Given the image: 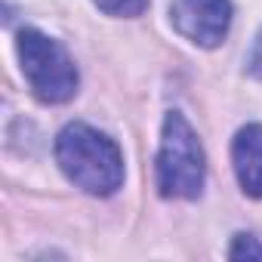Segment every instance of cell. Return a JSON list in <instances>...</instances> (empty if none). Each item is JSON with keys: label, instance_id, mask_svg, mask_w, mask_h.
Listing matches in <instances>:
<instances>
[{"label": "cell", "instance_id": "obj_3", "mask_svg": "<svg viewBox=\"0 0 262 262\" xmlns=\"http://www.w3.org/2000/svg\"><path fill=\"white\" fill-rule=\"evenodd\" d=\"M16 50H19L22 74H25L31 93L43 105H62L77 96V83H80L77 65L59 40H53L34 28H22Z\"/></svg>", "mask_w": 262, "mask_h": 262}, {"label": "cell", "instance_id": "obj_6", "mask_svg": "<svg viewBox=\"0 0 262 262\" xmlns=\"http://www.w3.org/2000/svg\"><path fill=\"white\" fill-rule=\"evenodd\" d=\"M96 7L114 19H136L148 10V0H96Z\"/></svg>", "mask_w": 262, "mask_h": 262}, {"label": "cell", "instance_id": "obj_7", "mask_svg": "<svg viewBox=\"0 0 262 262\" xmlns=\"http://www.w3.org/2000/svg\"><path fill=\"white\" fill-rule=\"evenodd\" d=\"M228 259L241 262V259H259L262 262V244L253 237V234H237L231 250H228Z\"/></svg>", "mask_w": 262, "mask_h": 262}, {"label": "cell", "instance_id": "obj_5", "mask_svg": "<svg viewBox=\"0 0 262 262\" xmlns=\"http://www.w3.org/2000/svg\"><path fill=\"white\" fill-rule=\"evenodd\" d=\"M234 176L247 198L262 201V123H247L231 142Z\"/></svg>", "mask_w": 262, "mask_h": 262}, {"label": "cell", "instance_id": "obj_4", "mask_svg": "<svg viewBox=\"0 0 262 262\" xmlns=\"http://www.w3.org/2000/svg\"><path fill=\"white\" fill-rule=\"evenodd\" d=\"M170 19L185 40L213 50L231 28V0H173Z\"/></svg>", "mask_w": 262, "mask_h": 262}, {"label": "cell", "instance_id": "obj_2", "mask_svg": "<svg viewBox=\"0 0 262 262\" xmlns=\"http://www.w3.org/2000/svg\"><path fill=\"white\" fill-rule=\"evenodd\" d=\"M204 179H207V158L201 139L182 111H170L164 117L161 151H158V188L164 198L194 201L204 191Z\"/></svg>", "mask_w": 262, "mask_h": 262}, {"label": "cell", "instance_id": "obj_1", "mask_svg": "<svg viewBox=\"0 0 262 262\" xmlns=\"http://www.w3.org/2000/svg\"><path fill=\"white\" fill-rule=\"evenodd\" d=\"M56 164L80 191L108 198L123 185V155L90 123H68L56 136Z\"/></svg>", "mask_w": 262, "mask_h": 262}]
</instances>
